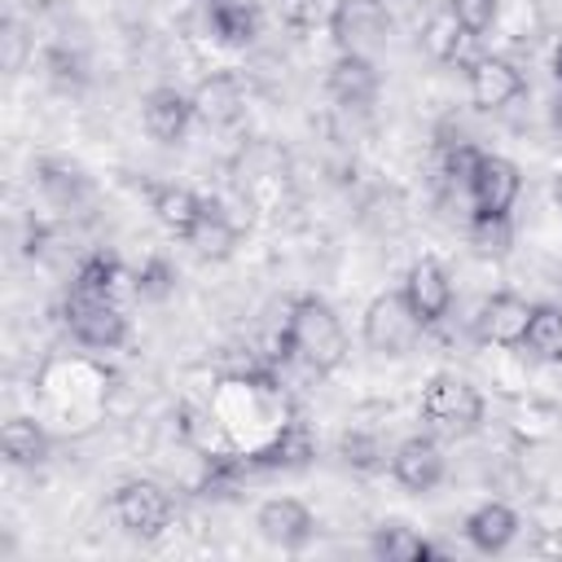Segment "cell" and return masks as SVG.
<instances>
[{"mask_svg": "<svg viewBox=\"0 0 562 562\" xmlns=\"http://www.w3.org/2000/svg\"><path fill=\"white\" fill-rule=\"evenodd\" d=\"M369 553L382 558V562H426V558H435L439 549H435L422 531H413V527H404V522H382V527H373V536H369Z\"/></svg>", "mask_w": 562, "mask_h": 562, "instance_id": "20", "label": "cell"}, {"mask_svg": "<svg viewBox=\"0 0 562 562\" xmlns=\"http://www.w3.org/2000/svg\"><path fill=\"white\" fill-rule=\"evenodd\" d=\"M61 321L70 329V338L88 351H114L127 342V316H123V303L119 299H105V294H88V290H75L66 294L61 303Z\"/></svg>", "mask_w": 562, "mask_h": 562, "instance_id": "3", "label": "cell"}, {"mask_svg": "<svg viewBox=\"0 0 562 562\" xmlns=\"http://www.w3.org/2000/svg\"><path fill=\"white\" fill-rule=\"evenodd\" d=\"M386 448H382V439L378 435H364V430H347L342 435V461L347 465H356V470H378V465H386Z\"/></svg>", "mask_w": 562, "mask_h": 562, "instance_id": "26", "label": "cell"}, {"mask_svg": "<svg viewBox=\"0 0 562 562\" xmlns=\"http://www.w3.org/2000/svg\"><path fill=\"white\" fill-rule=\"evenodd\" d=\"M527 321H531V303L522 294H514V290H496V294H487L479 303L474 334H479V342L518 351L522 347V334H527Z\"/></svg>", "mask_w": 562, "mask_h": 562, "instance_id": "9", "label": "cell"}, {"mask_svg": "<svg viewBox=\"0 0 562 562\" xmlns=\"http://www.w3.org/2000/svg\"><path fill=\"white\" fill-rule=\"evenodd\" d=\"M206 22L228 48H246L259 35V9L250 0H206Z\"/></svg>", "mask_w": 562, "mask_h": 562, "instance_id": "18", "label": "cell"}, {"mask_svg": "<svg viewBox=\"0 0 562 562\" xmlns=\"http://www.w3.org/2000/svg\"><path fill=\"white\" fill-rule=\"evenodd\" d=\"M329 97L338 101V105H347V110H364V105H373V97H378V88H382V79H378V66L364 57V53H338L334 61H329Z\"/></svg>", "mask_w": 562, "mask_h": 562, "instance_id": "14", "label": "cell"}, {"mask_svg": "<svg viewBox=\"0 0 562 562\" xmlns=\"http://www.w3.org/2000/svg\"><path fill=\"white\" fill-rule=\"evenodd\" d=\"M518 351L540 360V364L562 360V307L558 303H531V321H527V334H522Z\"/></svg>", "mask_w": 562, "mask_h": 562, "instance_id": "19", "label": "cell"}, {"mask_svg": "<svg viewBox=\"0 0 562 562\" xmlns=\"http://www.w3.org/2000/svg\"><path fill=\"white\" fill-rule=\"evenodd\" d=\"M123 281H127V272H123V263L114 259V255H105V250H92V255H83L79 259V268H75V290H88V294H105V299H119L123 294Z\"/></svg>", "mask_w": 562, "mask_h": 562, "instance_id": "23", "label": "cell"}, {"mask_svg": "<svg viewBox=\"0 0 562 562\" xmlns=\"http://www.w3.org/2000/svg\"><path fill=\"white\" fill-rule=\"evenodd\" d=\"M255 527L277 549H303L316 536V518H312V509L299 496H272V501H263L259 514H255Z\"/></svg>", "mask_w": 562, "mask_h": 562, "instance_id": "12", "label": "cell"}, {"mask_svg": "<svg viewBox=\"0 0 562 562\" xmlns=\"http://www.w3.org/2000/svg\"><path fill=\"white\" fill-rule=\"evenodd\" d=\"M465 83L479 110H505L527 92V79L509 57H474L465 66Z\"/></svg>", "mask_w": 562, "mask_h": 562, "instance_id": "10", "label": "cell"}, {"mask_svg": "<svg viewBox=\"0 0 562 562\" xmlns=\"http://www.w3.org/2000/svg\"><path fill=\"white\" fill-rule=\"evenodd\" d=\"M193 110L206 123H233L241 114V88L233 75H215L193 92Z\"/></svg>", "mask_w": 562, "mask_h": 562, "instance_id": "22", "label": "cell"}, {"mask_svg": "<svg viewBox=\"0 0 562 562\" xmlns=\"http://www.w3.org/2000/svg\"><path fill=\"white\" fill-rule=\"evenodd\" d=\"M408 312L422 321V329L439 325L448 312H452V281L443 272L439 259H417L408 272H404V285H400Z\"/></svg>", "mask_w": 562, "mask_h": 562, "instance_id": "8", "label": "cell"}, {"mask_svg": "<svg viewBox=\"0 0 562 562\" xmlns=\"http://www.w3.org/2000/svg\"><path fill=\"white\" fill-rule=\"evenodd\" d=\"M285 9L307 31H334L338 35L347 22V0H285Z\"/></svg>", "mask_w": 562, "mask_h": 562, "instance_id": "24", "label": "cell"}, {"mask_svg": "<svg viewBox=\"0 0 562 562\" xmlns=\"http://www.w3.org/2000/svg\"><path fill=\"white\" fill-rule=\"evenodd\" d=\"M518 189H522V176L509 158L501 154H483L465 193H470V211H474V224H505L514 202H518Z\"/></svg>", "mask_w": 562, "mask_h": 562, "instance_id": "6", "label": "cell"}, {"mask_svg": "<svg viewBox=\"0 0 562 562\" xmlns=\"http://www.w3.org/2000/svg\"><path fill=\"white\" fill-rule=\"evenodd\" d=\"M281 351L299 360L312 373H334L347 360V329L342 316L321 294L290 299L285 325H281Z\"/></svg>", "mask_w": 562, "mask_h": 562, "instance_id": "1", "label": "cell"}, {"mask_svg": "<svg viewBox=\"0 0 562 562\" xmlns=\"http://www.w3.org/2000/svg\"><path fill=\"white\" fill-rule=\"evenodd\" d=\"M474 40L479 35H470L461 22H457V13L452 9H439L430 22H426V31H422V44H426V53L435 57V61H443V66H457V61H474L470 57V48H474Z\"/></svg>", "mask_w": 562, "mask_h": 562, "instance_id": "16", "label": "cell"}, {"mask_svg": "<svg viewBox=\"0 0 562 562\" xmlns=\"http://www.w3.org/2000/svg\"><path fill=\"white\" fill-rule=\"evenodd\" d=\"M110 509H114V522L132 540H158L171 527V518H176L167 487L154 483V479H127V483H119L114 496H110Z\"/></svg>", "mask_w": 562, "mask_h": 562, "instance_id": "4", "label": "cell"}, {"mask_svg": "<svg viewBox=\"0 0 562 562\" xmlns=\"http://www.w3.org/2000/svg\"><path fill=\"white\" fill-rule=\"evenodd\" d=\"M553 79H558V88H562V44H558V57H553Z\"/></svg>", "mask_w": 562, "mask_h": 562, "instance_id": "29", "label": "cell"}, {"mask_svg": "<svg viewBox=\"0 0 562 562\" xmlns=\"http://www.w3.org/2000/svg\"><path fill=\"white\" fill-rule=\"evenodd\" d=\"M193 119H198L193 97L180 92V88H149L145 101H140V123H145V132H149L158 145L184 140V132H189Z\"/></svg>", "mask_w": 562, "mask_h": 562, "instance_id": "13", "label": "cell"}, {"mask_svg": "<svg viewBox=\"0 0 562 562\" xmlns=\"http://www.w3.org/2000/svg\"><path fill=\"white\" fill-rule=\"evenodd\" d=\"M422 422L448 439H461V435H474L483 426V395L470 378L461 373H435L426 386H422Z\"/></svg>", "mask_w": 562, "mask_h": 562, "instance_id": "2", "label": "cell"}, {"mask_svg": "<svg viewBox=\"0 0 562 562\" xmlns=\"http://www.w3.org/2000/svg\"><path fill=\"white\" fill-rule=\"evenodd\" d=\"M448 9L457 13V22L470 31V35H487L496 13H501V0H448Z\"/></svg>", "mask_w": 562, "mask_h": 562, "instance_id": "27", "label": "cell"}, {"mask_svg": "<svg viewBox=\"0 0 562 562\" xmlns=\"http://www.w3.org/2000/svg\"><path fill=\"white\" fill-rule=\"evenodd\" d=\"M140 193H145L154 220H158L171 237H180V241L198 228L202 206H206L202 193H193V189H184V184H176V180H140Z\"/></svg>", "mask_w": 562, "mask_h": 562, "instance_id": "11", "label": "cell"}, {"mask_svg": "<svg viewBox=\"0 0 562 562\" xmlns=\"http://www.w3.org/2000/svg\"><path fill=\"white\" fill-rule=\"evenodd\" d=\"M465 540H470V549H479V553H505L509 544H514V536H518V514L505 505V501H483V505H474L470 514H465Z\"/></svg>", "mask_w": 562, "mask_h": 562, "instance_id": "15", "label": "cell"}, {"mask_svg": "<svg viewBox=\"0 0 562 562\" xmlns=\"http://www.w3.org/2000/svg\"><path fill=\"white\" fill-rule=\"evenodd\" d=\"M48 448H53V439H48V430L35 417L18 413V417H9L0 426V452H4L9 465H44Z\"/></svg>", "mask_w": 562, "mask_h": 562, "instance_id": "17", "label": "cell"}, {"mask_svg": "<svg viewBox=\"0 0 562 562\" xmlns=\"http://www.w3.org/2000/svg\"><path fill=\"white\" fill-rule=\"evenodd\" d=\"M202 259H228L233 255V246H237V224L228 220V211L220 206V202H211L206 198V206H202V220H198V228L184 237Z\"/></svg>", "mask_w": 562, "mask_h": 562, "instance_id": "21", "label": "cell"}, {"mask_svg": "<svg viewBox=\"0 0 562 562\" xmlns=\"http://www.w3.org/2000/svg\"><path fill=\"white\" fill-rule=\"evenodd\" d=\"M360 334H364V347L373 356H408L413 342L422 338V321L408 312L400 290H382L378 299H369Z\"/></svg>", "mask_w": 562, "mask_h": 562, "instance_id": "5", "label": "cell"}, {"mask_svg": "<svg viewBox=\"0 0 562 562\" xmlns=\"http://www.w3.org/2000/svg\"><path fill=\"white\" fill-rule=\"evenodd\" d=\"M549 119H553V127L562 132V88L553 92V105H549Z\"/></svg>", "mask_w": 562, "mask_h": 562, "instance_id": "28", "label": "cell"}, {"mask_svg": "<svg viewBox=\"0 0 562 562\" xmlns=\"http://www.w3.org/2000/svg\"><path fill=\"white\" fill-rule=\"evenodd\" d=\"M132 285H136L140 299H167V294L176 290V268H171L162 255H149V259L136 268Z\"/></svg>", "mask_w": 562, "mask_h": 562, "instance_id": "25", "label": "cell"}, {"mask_svg": "<svg viewBox=\"0 0 562 562\" xmlns=\"http://www.w3.org/2000/svg\"><path fill=\"white\" fill-rule=\"evenodd\" d=\"M443 474H448V457H443L435 435H408V439H400L391 448V479L404 492L426 496V492H435L443 483Z\"/></svg>", "mask_w": 562, "mask_h": 562, "instance_id": "7", "label": "cell"}]
</instances>
